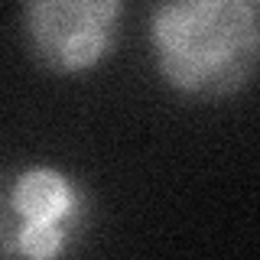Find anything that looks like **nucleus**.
Instances as JSON below:
<instances>
[{
    "label": "nucleus",
    "instance_id": "nucleus-1",
    "mask_svg": "<svg viewBox=\"0 0 260 260\" xmlns=\"http://www.w3.org/2000/svg\"><path fill=\"white\" fill-rule=\"evenodd\" d=\"M146 39L159 78L195 101L241 91L260 65V16L250 0H159Z\"/></svg>",
    "mask_w": 260,
    "mask_h": 260
},
{
    "label": "nucleus",
    "instance_id": "nucleus-2",
    "mask_svg": "<svg viewBox=\"0 0 260 260\" xmlns=\"http://www.w3.org/2000/svg\"><path fill=\"white\" fill-rule=\"evenodd\" d=\"M88 195L75 176L59 166L20 169L4 192L0 241L7 257L52 260L81 234Z\"/></svg>",
    "mask_w": 260,
    "mask_h": 260
},
{
    "label": "nucleus",
    "instance_id": "nucleus-3",
    "mask_svg": "<svg viewBox=\"0 0 260 260\" xmlns=\"http://www.w3.org/2000/svg\"><path fill=\"white\" fill-rule=\"evenodd\" d=\"M124 0H23V36L43 69L81 75L117 46Z\"/></svg>",
    "mask_w": 260,
    "mask_h": 260
},
{
    "label": "nucleus",
    "instance_id": "nucleus-4",
    "mask_svg": "<svg viewBox=\"0 0 260 260\" xmlns=\"http://www.w3.org/2000/svg\"><path fill=\"white\" fill-rule=\"evenodd\" d=\"M250 4H254V10H257V16H260V0H250Z\"/></svg>",
    "mask_w": 260,
    "mask_h": 260
}]
</instances>
